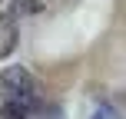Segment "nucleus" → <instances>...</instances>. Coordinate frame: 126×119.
<instances>
[{
	"label": "nucleus",
	"instance_id": "obj_1",
	"mask_svg": "<svg viewBox=\"0 0 126 119\" xmlns=\"http://www.w3.org/2000/svg\"><path fill=\"white\" fill-rule=\"evenodd\" d=\"M0 96L3 99H33V76L27 73L23 66H7L0 73Z\"/></svg>",
	"mask_w": 126,
	"mask_h": 119
},
{
	"label": "nucleus",
	"instance_id": "obj_2",
	"mask_svg": "<svg viewBox=\"0 0 126 119\" xmlns=\"http://www.w3.org/2000/svg\"><path fill=\"white\" fill-rule=\"evenodd\" d=\"M17 20L10 13H0V60H7L13 50H17Z\"/></svg>",
	"mask_w": 126,
	"mask_h": 119
},
{
	"label": "nucleus",
	"instance_id": "obj_4",
	"mask_svg": "<svg viewBox=\"0 0 126 119\" xmlns=\"http://www.w3.org/2000/svg\"><path fill=\"white\" fill-rule=\"evenodd\" d=\"M37 10H43V3H40V0H17L10 17H20V13H37Z\"/></svg>",
	"mask_w": 126,
	"mask_h": 119
},
{
	"label": "nucleus",
	"instance_id": "obj_5",
	"mask_svg": "<svg viewBox=\"0 0 126 119\" xmlns=\"http://www.w3.org/2000/svg\"><path fill=\"white\" fill-rule=\"evenodd\" d=\"M90 119H120V116H116V109H110V106H96V113Z\"/></svg>",
	"mask_w": 126,
	"mask_h": 119
},
{
	"label": "nucleus",
	"instance_id": "obj_3",
	"mask_svg": "<svg viewBox=\"0 0 126 119\" xmlns=\"http://www.w3.org/2000/svg\"><path fill=\"white\" fill-rule=\"evenodd\" d=\"M33 103H23V99H3L0 106V119H27Z\"/></svg>",
	"mask_w": 126,
	"mask_h": 119
}]
</instances>
